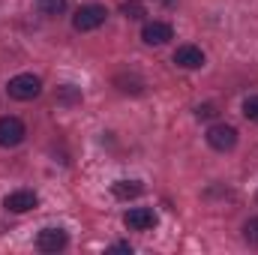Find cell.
<instances>
[{"mask_svg":"<svg viewBox=\"0 0 258 255\" xmlns=\"http://www.w3.org/2000/svg\"><path fill=\"white\" fill-rule=\"evenodd\" d=\"M171 36H174V30H171V24H165V21H147L144 30H141V39H144L147 45H165Z\"/></svg>","mask_w":258,"mask_h":255,"instance_id":"obj_8","label":"cell"},{"mask_svg":"<svg viewBox=\"0 0 258 255\" xmlns=\"http://www.w3.org/2000/svg\"><path fill=\"white\" fill-rule=\"evenodd\" d=\"M123 225H126L129 231H147V228L156 225V213L150 207H132L123 216Z\"/></svg>","mask_w":258,"mask_h":255,"instance_id":"obj_7","label":"cell"},{"mask_svg":"<svg viewBox=\"0 0 258 255\" xmlns=\"http://www.w3.org/2000/svg\"><path fill=\"white\" fill-rule=\"evenodd\" d=\"M111 252H132V246H129V243H114Z\"/></svg>","mask_w":258,"mask_h":255,"instance_id":"obj_17","label":"cell"},{"mask_svg":"<svg viewBox=\"0 0 258 255\" xmlns=\"http://www.w3.org/2000/svg\"><path fill=\"white\" fill-rule=\"evenodd\" d=\"M36 204H39V198H36V192H30V189L9 192V195L3 198V207H6L9 213H27V210H33Z\"/></svg>","mask_w":258,"mask_h":255,"instance_id":"obj_6","label":"cell"},{"mask_svg":"<svg viewBox=\"0 0 258 255\" xmlns=\"http://www.w3.org/2000/svg\"><path fill=\"white\" fill-rule=\"evenodd\" d=\"M243 234H246V240H252V243H258V216H255V219H249V222H246Z\"/></svg>","mask_w":258,"mask_h":255,"instance_id":"obj_14","label":"cell"},{"mask_svg":"<svg viewBox=\"0 0 258 255\" xmlns=\"http://www.w3.org/2000/svg\"><path fill=\"white\" fill-rule=\"evenodd\" d=\"M174 63L180 69H201L204 66V51L195 48V45H180L174 51Z\"/></svg>","mask_w":258,"mask_h":255,"instance_id":"obj_9","label":"cell"},{"mask_svg":"<svg viewBox=\"0 0 258 255\" xmlns=\"http://www.w3.org/2000/svg\"><path fill=\"white\" fill-rule=\"evenodd\" d=\"M6 93H9L12 99H18V102H27V99H36V96L42 93V81H39L33 72H21V75L9 78Z\"/></svg>","mask_w":258,"mask_h":255,"instance_id":"obj_1","label":"cell"},{"mask_svg":"<svg viewBox=\"0 0 258 255\" xmlns=\"http://www.w3.org/2000/svg\"><path fill=\"white\" fill-rule=\"evenodd\" d=\"M111 192H114V198H135L144 192V186L138 180H117V183H111Z\"/></svg>","mask_w":258,"mask_h":255,"instance_id":"obj_10","label":"cell"},{"mask_svg":"<svg viewBox=\"0 0 258 255\" xmlns=\"http://www.w3.org/2000/svg\"><path fill=\"white\" fill-rule=\"evenodd\" d=\"M243 117L246 120H258V96H249L243 102Z\"/></svg>","mask_w":258,"mask_h":255,"instance_id":"obj_13","label":"cell"},{"mask_svg":"<svg viewBox=\"0 0 258 255\" xmlns=\"http://www.w3.org/2000/svg\"><path fill=\"white\" fill-rule=\"evenodd\" d=\"M66 243H69V237H66L63 228H42L36 234V249L39 252H60V249H66Z\"/></svg>","mask_w":258,"mask_h":255,"instance_id":"obj_5","label":"cell"},{"mask_svg":"<svg viewBox=\"0 0 258 255\" xmlns=\"http://www.w3.org/2000/svg\"><path fill=\"white\" fill-rule=\"evenodd\" d=\"M27 129L18 117H0V147H18L24 141Z\"/></svg>","mask_w":258,"mask_h":255,"instance_id":"obj_4","label":"cell"},{"mask_svg":"<svg viewBox=\"0 0 258 255\" xmlns=\"http://www.w3.org/2000/svg\"><path fill=\"white\" fill-rule=\"evenodd\" d=\"M105 18H108V9H105V6H99V3H87V6H81V9L72 15V27L81 30V33H87V30L102 27Z\"/></svg>","mask_w":258,"mask_h":255,"instance_id":"obj_2","label":"cell"},{"mask_svg":"<svg viewBox=\"0 0 258 255\" xmlns=\"http://www.w3.org/2000/svg\"><path fill=\"white\" fill-rule=\"evenodd\" d=\"M120 12H123L126 18H141V15H144V6H141L138 0H126V3L120 6Z\"/></svg>","mask_w":258,"mask_h":255,"instance_id":"obj_12","label":"cell"},{"mask_svg":"<svg viewBox=\"0 0 258 255\" xmlns=\"http://www.w3.org/2000/svg\"><path fill=\"white\" fill-rule=\"evenodd\" d=\"M57 99H63V102H75V99H81V96H78V90H72V84H66L63 90L57 93Z\"/></svg>","mask_w":258,"mask_h":255,"instance_id":"obj_15","label":"cell"},{"mask_svg":"<svg viewBox=\"0 0 258 255\" xmlns=\"http://www.w3.org/2000/svg\"><path fill=\"white\" fill-rule=\"evenodd\" d=\"M207 144L213 147V150H231L234 144H237V129L228 126V123H213V126L207 129Z\"/></svg>","mask_w":258,"mask_h":255,"instance_id":"obj_3","label":"cell"},{"mask_svg":"<svg viewBox=\"0 0 258 255\" xmlns=\"http://www.w3.org/2000/svg\"><path fill=\"white\" fill-rule=\"evenodd\" d=\"M36 9H39L42 15H63L66 0H36Z\"/></svg>","mask_w":258,"mask_h":255,"instance_id":"obj_11","label":"cell"},{"mask_svg":"<svg viewBox=\"0 0 258 255\" xmlns=\"http://www.w3.org/2000/svg\"><path fill=\"white\" fill-rule=\"evenodd\" d=\"M255 201H258V192H255Z\"/></svg>","mask_w":258,"mask_h":255,"instance_id":"obj_18","label":"cell"},{"mask_svg":"<svg viewBox=\"0 0 258 255\" xmlns=\"http://www.w3.org/2000/svg\"><path fill=\"white\" fill-rule=\"evenodd\" d=\"M195 114H198V117H213V114H216V105H198Z\"/></svg>","mask_w":258,"mask_h":255,"instance_id":"obj_16","label":"cell"}]
</instances>
